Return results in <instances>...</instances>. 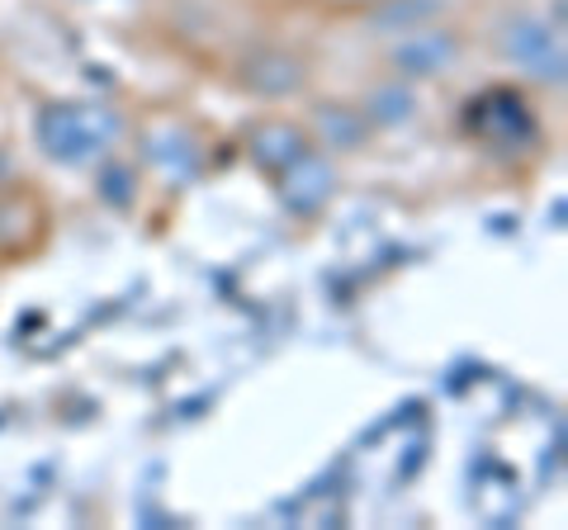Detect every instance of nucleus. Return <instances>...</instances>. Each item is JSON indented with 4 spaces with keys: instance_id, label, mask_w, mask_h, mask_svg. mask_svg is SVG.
<instances>
[{
    "instance_id": "obj_1",
    "label": "nucleus",
    "mask_w": 568,
    "mask_h": 530,
    "mask_svg": "<svg viewBox=\"0 0 568 530\" xmlns=\"http://www.w3.org/2000/svg\"><path fill=\"white\" fill-rule=\"evenodd\" d=\"M119 137V119L104 110V104H52L39 119V143L52 162L81 166L95 162V156Z\"/></svg>"
},
{
    "instance_id": "obj_2",
    "label": "nucleus",
    "mask_w": 568,
    "mask_h": 530,
    "mask_svg": "<svg viewBox=\"0 0 568 530\" xmlns=\"http://www.w3.org/2000/svg\"><path fill=\"white\" fill-rule=\"evenodd\" d=\"M450 58H455V48L446 39H432V33H417V39H407V43L394 48V62L403 67L407 77H436Z\"/></svg>"
}]
</instances>
